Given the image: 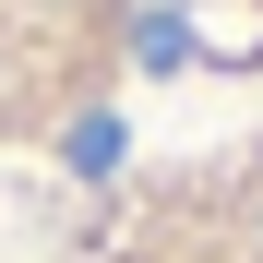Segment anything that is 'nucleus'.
<instances>
[]
</instances>
